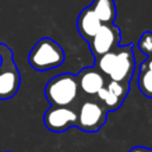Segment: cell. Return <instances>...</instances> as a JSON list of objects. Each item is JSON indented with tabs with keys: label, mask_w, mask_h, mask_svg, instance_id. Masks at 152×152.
Returning <instances> with one entry per match:
<instances>
[{
	"label": "cell",
	"mask_w": 152,
	"mask_h": 152,
	"mask_svg": "<svg viewBox=\"0 0 152 152\" xmlns=\"http://www.w3.org/2000/svg\"><path fill=\"white\" fill-rule=\"evenodd\" d=\"M44 93L51 106H70L78 94L77 78L69 72L59 74L46 83Z\"/></svg>",
	"instance_id": "obj_2"
},
{
	"label": "cell",
	"mask_w": 152,
	"mask_h": 152,
	"mask_svg": "<svg viewBox=\"0 0 152 152\" xmlns=\"http://www.w3.org/2000/svg\"><path fill=\"white\" fill-rule=\"evenodd\" d=\"M120 40V30L114 24H102L97 33L89 40L90 50L95 58L118 48Z\"/></svg>",
	"instance_id": "obj_6"
},
{
	"label": "cell",
	"mask_w": 152,
	"mask_h": 152,
	"mask_svg": "<svg viewBox=\"0 0 152 152\" xmlns=\"http://www.w3.org/2000/svg\"><path fill=\"white\" fill-rule=\"evenodd\" d=\"M27 59L34 70L46 71L62 65L65 55L58 43L49 37H44L33 45Z\"/></svg>",
	"instance_id": "obj_1"
},
{
	"label": "cell",
	"mask_w": 152,
	"mask_h": 152,
	"mask_svg": "<svg viewBox=\"0 0 152 152\" xmlns=\"http://www.w3.org/2000/svg\"><path fill=\"white\" fill-rule=\"evenodd\" d=\"M118 49V48H116ZM116 49L113 51H109L107 53L101 55L100 57L96 58V69L109 76V74L112 72L114 64H115V59H116Z\"/></svg>",
	"instance_id": "obj_13"
},
{
	"label": "cell",
	"mask_w": 152,
	"mask_h": 152,
	"mask_svg": "<svg viewBox=\"0 0 152 152\" xmlns=\"http://www.w3.org/2000/svg\"><path fill=\"white\" fill-rule=\"evenodd\" d=\"M106 88L113 95L121 99L122 101L125 100V97L128 93V83H122V82H118V81H113V80H110V82L106 86Z\"/></svg>",
	"instance_id": "obj_14"
},
{
	"label": "cell",
	"mask_w": 152,
	"mask_h": 152,
	"mask_svg": "<svg viewBox=\"0 0 152 152\" xmlns=\"http://www.w3.org/2000/svg\"><path fill=\"white\" fill-rule=\"evenodd\" d=\"M138 87L145 96L152 99V70L146 68L142 63L138 75Z\"/></svg>",
	"instance_id": "obj_11"
},
{
	"label": "cell",
	"mask_w": 152,
	"mask_h": 152,
	"mask_svg": "<svg viewBox=\"0 0 152 152\" xmlns=\"http://www.w3.org/2000/svg\"><path fill=\"white\" fill-rule=\"evenodd\" d=\"M134 70V53L132 45H125L124 48L116 49V59L112 72L109 74L110 80L128 83Z\"/></svg>",
	"instance_id": "obj_7"
},
{
	"label": "cell",
	"mask_w": 152,
	"mask_h": 152,
	"mask_svg": "<svg viewBox=\"0 0 152 152\" xmlns=\"http://www.w3.org/2000/svg\"><path fill=\"white\" fill-rule=\"evenodd\" d=\"M77 113L69 106H51L44 113L45 127L55 133H62L76 126Z\"/></svg>",
	"instance_id": "obj_5"
},
{
	"label": "cell",
	"mask_w": 152,
	"mask_h": 152,
	"mask_svg": "<svg viewBox=\"0 0 152 152\" xmlns=\"http://www.w3.org/2000/svg\"><path fill=\"white\" fill-rule=\"evenodd\" d=\"M78 88H81L86 94L96 95V93L104 87V77L96 68L82 69L76 76Z\"/></svg>",
	"instance_id": "obj_8"
},
{
	"label": "cell",
	"mask_w": 152,
	"mask_h": 152,
	"mask_svg": "<svg viewBox=\"0 0 152 152\" xmlns=\"http://www.w3.org/2000/svg\"><path fill=\"white\" fill-rule=\"evenodd\" d=\"M20 72L11 48L0 42V100L13 97L20 87Z\"/></svg>",
	"instance_id": "obj_3"
},
{
	"label": "cell",
	"mask_w": 152,
	"mask_h": 152,
	"mask_svg": "<svg viewBox=\"0 0 152 152\" xmlns=\"http://www.w3.org/2000/svg\"><path fill=\"white\" fill-rule=\"evenodd\" d=\"M101 25H102V21L97 18V15L94 13L90 6L84 8L78 15V19H77L78 32L83 37V39L88 42L97 33Z\"/></svg>",
	"instance_id": "obj_9"
},
{
	"label": "cell",
	"mask_w": 152,
	"mask_h": 152,
	"mask_svg": "<svg viewBox=\"0 0 152 152\" xmlns=\"http://www.w3.org/2000/svg\"><path fill=\"white\" fill-rule=\"evenodd\" d=\"M129 152H152V148L145 146H134L129 150Z\"/></svg>",
	"instance_id": "obj_16"
},
{
	"label": "cell",
	"mask_w": 152,
	"mask_h": 152,
	"mask_svg": "<svg viewBox=\"0 0 152 152\" xmlns=\"http://www.w3.org/2000/svg\"><path fill=\"white\" fill-rule=\"evenodd\" d=\"M94 13L102 24H110L116 17V7L114 0H94L90 5Z\"/></svg>",
	"instance_id": "obj_10"
},
{
	"label": "cell",
	"mask_w": 152,
	"mask_h": 152,
	"mask_svg": "<svg viewBox=\"0 0 152 152\" xmlns=\"http://www.w3.org/2000/svg\"><path fill=\"white\" fill-rule=\"evenodd\" d=\"M138 48L146 56H148V57L152 56V32L146 31L141 34V37L138 42Z\"/></svg>",
	"instance_id": "obj_15"
},
{
	"label": "cell",
	"mask_w": 152,
	"mask_h": 152,
	"mask_svg": "<svg viewBox=\"0 0 152 152\" xmlns=\"http://www.w3.org/2000/svg\"><path fill=\"white\" fill-rule=\"evenodd\" d=\"M96 95H97L99 100L103 103L102 106L106 108L107 112L116 110V109L121 106V103H122V100L119 99V97H116L115 95H113V94L106 88V86L102 87V88L96 93Z\"/></svg>",
	"instance_id": "obj_12"
},
{
	"label": "cell",
	"mask_w": 152,
	"mask_h": 152,
	"mask_svg": "<svg viewBox=\"0 0 152 152\" xmlns=\"http://www.w3.org/2000/svg\"><path fill=\"white\" fill-rule=\"evenodd\" d=\"M106 108L96 101H86L81 104L77 112L76 126L88 133L97 132L107 120Z\"/></svg>",
	"instance_id": "obj_4"
},
{
	"label": "cell",
	"mask_w": 152,
	"mask_h": 152,
	"mask_svg": "<svg viewBox=\"0 0 152 152\" xmlns=\"http://www.w3.org/2000/svg\"><path fill=\"white\" fill-rule=\"evenodd\" d=\"M142 64H144L146 68H148V69H151V70H152V56H151V57H148V58H147Z\"/></svg>",
	"instance_id": "obj_17"
}]
</instances>
